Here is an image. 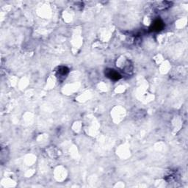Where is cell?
<instances>
[{"label": "cell", "mask_w": 188, "mask_h": 188, "mask_svg": "<svg viewBox=\"0 0 188 188\" xmlns=\"http://www.w3.org/2000/svg\"><path fill=\"white\" fill-rule=\"evenodd\" d=\"M170 4H171V3L168 2V1H162V2L159 3L156 7L157 10H165V9L170 7Z\"/></svg>", "instance_id": "4"}, {"label": "cell", "mask_w": 188, "mask_h": 188, "mask_svg": "<svg viewBox=\"0 0 188 188\" xmlns=\"http://www.w3.org/2000/svg\"><path fill=\"white\" fill-rule=\"evenodd\" d=\"M105 74H106L107 77H108V78L111 79V80H119L121 78V76L120 75V74L113 69L106 70Z\"/></svg>", "instance_id": "1"}, {"label": "cell", "mask_w": 188, "mask_h": 188, "mask_svg": "<svg viewBox=\"0 0 188 188\" xmlns=\"http://www.w3.org/2000/svg\"><path fill=\"white\" fill-rule=\"evenodd\" d=\"M68 73V68L66 67H64V66H61V67L58 68V70L57 71V76L59 78H60V77H66Z\"/></svg>", "instance_id": "3"}, {"label": "cell", "mask_w": 188, "mask_h": 188, "mask_svg": "<svg viewBox=\"0 0 188 188\" xmlns=\"http://www.w3.org/2000/svg\"><path fill=\"white\" fill-rule=\"evenodd\" d=\"M163 27H164V24H163L162 21L160 19H157L151 24V29L153 31H160Z\"/></svg>", "instance_id": "2"}]
</instances>
